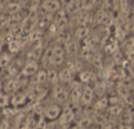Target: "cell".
<instances>
[{
  "label": "cell",
  "instance_id": "obj_1",
  "mask_svg": "<svg viewBox=\"0 0 134 129\" xmlns=\"http://www.w3.org/2000/svg\"><path fill=\"white\" fill-rule=\"evenodd\" d=\"M67 54L64 44L54 42L44 51L41 61H46V67L44 68H60L66 63Z\"/></svg>",
  "mask_w": 134,
  "mask_h": 129
},
{
  "label": "cell",
  "instance_id": "obj_2",
  "mask_svg": "<svg viewBox=\"0 0 134 129\" xmlns=\"http://www.w3.org/2000/svg\"><path fill=\"white\" fill-rule=\"evenodd\" d=\"M49 95H52V99L54 102L59 104H63L69 100V85L58 83L49 88Z\"/></svg>",
  "mask_w": 134,
  "mask_h": 129
},
{
  "label": "cell",
  "instance_id": "obj_3",
  "mask_svg": "<svg viewBox=\"0 0 134 129\" xmlns=\"http://www.w3.org/2000/svg\"><path fill=\"white\" fill-rule=\"evenodd\" d=\"M40 68H42L40 61L26 60L23 68H21V71H20V76L24 79H32L33 76L40 71Z\"/></svg>",
  "mask_w": 134,
  "mask_h": 129
},
{
  "label": "cell",
  "instance_id": "obj_4",
  "mask_svg": "<svg viewBox=\"0 0 134 129\" xmlns=\"http://www.w3.org/2000/svg\"><path fill=\"white\" fill-rule=\"evenodd\" d=\"M58 71H59V80H60V83L71 85L75 80V71H74V67L71 66V64L65 63L60 68H58Z\"/></svg>",
  "mask_w": 134,
  "mask_h": 129
},
{
  "label": "cell",
  "instance_id": "obj_5",
  "mask_svg": "<svg viewBox=\"0 0 134 129\" xmlns=\"http://www.w3.org/2000/svg\"><path fill=\"white\" fill-rule=\"evenodd\" d=\"M31 100H30V95H28V92H27V88H20L15 93L11 94V106H13V107L25 106Z\"/></svg>",
  "mask_w": 134,
  "mask_h": 129
},
{
  "label": "cell",
  "instance_id": "obj_6",
  "mask_svg": "<svg viewBox=\"0 0 134 129\" xmlns=\"http://www.w3.org/2000/svg\"><path fill=\"white\" fill-rule=\"evenodd\" d=\"M63 110H64V108L61 107V104L53 101L45 107L44 116L47 120H57V119H59L60 115L63 114Z\"/></svg>",
  "mask_w": 134,
  "mask_h": 129
},
{
  "label": "cell",
  "instance_id": "obj_7",
  "mask_svg": "<svg viewBox=\"0 0 134 129\" xmlns=\"http://www.w3.org/2000/svg\"><path fill=\"white\" fill-rule=\"evenodd\" d=\"M82 89H83V85L79 80H74L69 85V100L73 103H75V104L80 103Z\"/></svg>",
  "mask_w": 134,
  "mask_h": 129
},
{
  "label": "cell",
  "instance_id": "obj_8",
  "mask_svg": "<svg viewBox=\"0 0 134 129\" xmlns=\"http://www.w3.org/2000/svg\"><path fill=\"white\" fill-rule=\"evenodd\" d=\"M95 95H97V93H95L94 88L91 87V85H83L80 103L82 106H91L95 100Z\"/></svg>",
  "mask_w": 134,
  "mask_h": 129
},
{
  "label": "cell",
  "instance_id": "obj_9",
  "mask_svg": "<svg viewBox=\"0 0 134 129\" xmlns=\"http://www.w3.org/2000/svg\"><path fill=\"white\" fill-rule=\"evenodd\" d=\"M66 49V54L67 56H75L79 54L80 52V46H79V40H76L75 38L72 39H67L64 44Z\"/></svg>",
  "mask_w": 134,
  "mask_h": 129
},
{
  "label": "cell",
  "instance_id": "obj_10",
  "mask_svg": "<svg viewBox=\"0 0 134 129\" xmlns=\"http://www.w3.org/2000/svg\"><path fill=\"white\" fill-rule=\"evenodd\" d=\"M41 7L47 13H58L63 8V4L60 0H44Z\"/></svg>",
  "mask_w": 134,
  "mask_h": 129
},
{
  "label": "cell",
  "instance_id": "obj_11",
  "mask_svg": "<svg viewBox=\"0 0 134 129\" xmlns=\"http://www.w3.org/2000/svg\"><path fill=\"white\" fill-rule=\"evenodd\" d=\"M32 82L37 83V85H41V86H48V75H47V69L44 68V67L40 68V71L32 78Z\"/></svg>",
  "mask_w": 134,
  "mask_h": 129
},
{
  "label": "cell",
  "instance_id": "obj_12",
  "mask_svg": "<svg viewBox=\"0 0 134 129\" xmlns=\"http://www.w3.org/2000/svg\"><path fill=\"white\" fill-rule=\"evenodd\" d=\"M78 80L80 81L82 85H91L93 81H95V74L93 73L92 71L85 69V71H81L80 73H79Z\"/></svg>",
  "mask_w": 134,
  "mask_h": 129
},
{
  "label": "cell",
  "instance_id": "obj_13",
  "mask_svg": "<svg viewBox=\"0 0 134 129\" xmlns=\"http://www.w3.org/2000/svg\"><path fill=\"white\" fill-rule=\"evenodd\" d=\"M90 34V28L87 26H79L76 28L75 33H74V38L76 40H82V39H86Z\"/></svg>",
  "mask_w": 134,
  "mask_h": 129
},
{
  "label": "cell",
  "instance_id": "obj_14",
  "mask_svg": "<svg viewBox=\"0 0 134 129\" xmlns=\"http://www.w3.org/2000/svg\"><path fill=\"white\" fill-rule=\"evenodd\" d=\"M11 106V94L0 90V108H6Z\"/></svg>",
  "mask_w": 134,
  "mask_h": 129
},
{
  "label": "cell",
  "instance_id": "obj_15",
  "mask_svg": "<svg viewBox=\"0 0 134 129\" xmlns=\"http://www.w3.org/2000/svg\"><path fill=\"white\" fill-rule=\"evenodd\" d=\"M99 0H81V9L82 11H92L95 6H97Z\"/></svg>",
  "mask_w": 134,
  "mask_h": 129
}]
</instances>
